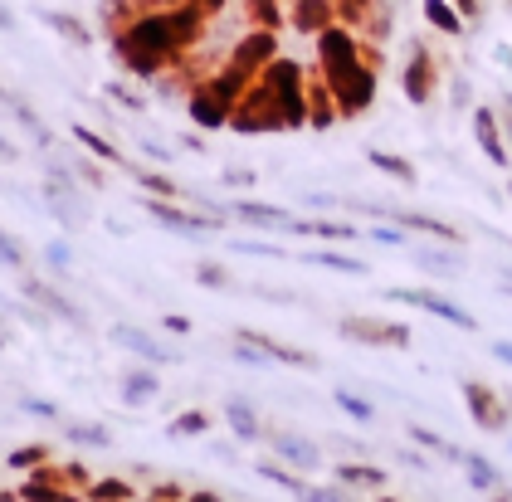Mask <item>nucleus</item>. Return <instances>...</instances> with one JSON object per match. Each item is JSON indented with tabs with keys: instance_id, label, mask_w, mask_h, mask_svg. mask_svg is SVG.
Segmentation results:
<instances>
[{
	"instance_id": "obj_19",
	"label": "nucleus",
	"mask_w": 512,
	"mask_h": 502,
	"mask_svg": "<svg viewBox=\"0 0 512 502\" xmlns=\"http://www.w3.org/2000/svg\"><path fill=\"white\" fill-rule=\"evenodd\" d=\"M0 103L10 108V117H15V122L30 132V137H35V147H40V152H54V132H49V122H44V117L35 113L25 98H15V93H5V88H0Z\"/></svg>"
},
{
	"instance_id": "obj_51",
	"label": "nucleus",
	"mask_w": 512,
	"mask_h": 502,
	"mask_svg": "<svg viewBox=\"0 0 512 502\" xmlns=\"http://www.w3.org/2000/svg\"><path fill=\"white\" fill-rule=\"evenodd\" d=\"M142 152L152 156V161H171V156H176L171 147H161V142H142Z\"/></svg>"
},
{
	"instance_id": "obj_58",
	"label": "nucleus",
	"mask_w": 512,
	"mask_h": 502,
	"mask_svg": "<svg viewBox=\"0 0 512 502\" xmlns=\"http://www.w3.org/2000/svg\"><path fill=\"white\" fill-rule=\"evenodd\" d=\"M137 502H161V498H137Z\"/></svg>"
},
{
	"instance_id": "obj_35",
	"label": "nucleus",
	"mask_w": 512,
	"mask_h": 502,
	"mask_svg": "<svg viewBox=\"0 0 512 502\" xmlns=\"http://www.w3.org/2000/svg\"><path fill=\"white\" fill-rule=\"evenodd\" d=\"M473 127H478V147L493 156V161H503V142H498V122H493V113L488 108H478V117H473Z\"/></svg>"
},
{
	"instance_id": "obj_8",
	"label": "nucleus",
	"mask_w": 512,
	"mask_h": 502,
	"mask_svg": "<svg viewBox=\"0 0 512 502\" xmlns=\"http://www.w3.org/2000/svg\"><path fill=\"white\" fill-rule=\"evenodd\" d=\"M171 5H181V0H98V35L113 39L118 30L137 25L142 15H152V10H171Z\"/></svg>"
},
{
	"instance_id": "obj_49",
	"label": "nucleus",
	"mask_w": 512,
	"mask_h": 502,
	"mask_svg": "<svg viewBox=\"0 0 512 502\" xmlns=\"http://www.w3.org/2000/svg\"><path fill=\"white\" fill-rule=\"evenodd\" d=\"M205 20H215V15H225V0H191Z\"/></svg>"
},
{
	"instance_id": "obj_22",
	"label": "nucleus",
	"mask_w": 512,
	"mask_h": 502,
	"mask_svg": "<svg viewBox=\"0 0 512 502\" xmlns=\"http://www.w3.org/2000/svg\"><path fill=\"white\" fill-rule=\"evenodd\" d=\"M132 181L147 200H181V181H171L166 171H147V166H132Z\"/></svg>"
},
{
	"instance_id": "obj_23",
	"label": "nucleus",
	"mask_w": 512,
	"mask_h": 502,
	"mask_svg": "<svg viewBox=\"0 0 512 502\" xmlns=\"http://www.w3.org/2000/svg\"><path fill=\"white\" fill-rule=\"evenodd\" d=\"M449 459L464 464V473H469V483L478 488V493H493V488H498V468L488 464V459H478V454H469V449H454Z\"/></svg>"
},
{
	"instance_id": "obj_17",
	"label": "nucleus",
	"mask_w": 512,
	"mask_h": 502,
	"mask_svg": "<svg viewBox=\"0 0 512 502\" xmlns=\"http://www.w3.org/2000/svg\"><path fill=\"white\" fill-rule=\"evenodd\" d=\"M288 20H293V30H303V35H322V30L337 25V10H332V0H293Z\"/></svg>"
},
{
	"instance_id": "obj_45",
	"label": "nucleus",
	"mask_w": 512,
	"mask_h": 502,
	"mask_svg": "<svg viewBox=\"0 0 512 502\" xmlns=\"http://www.w3.org/2000/svg\"><path fill=\"white\" fill-rule=\"evenodd\" d=\"M298 502H356V498L347 493V483H342V488H303Z\"/></svg>"
},
{
	"instance_id": "obj_48",
	"label": "nucleus",
	"mask_w": 512,
	"mask_h": 502,
	"mask_svg": "<svg viewBox=\"0 0 512 502\" xmlns=\"http://www.w3.org/2000/svg\"><path fill=\"white\" fill-rule=\"evenodd\" d=\"M161 332H171V337H191V317H186V312H166V317H161Z\"/></svg>"
},
{
	"instance_id": "obj_15",
	"label": "nucleus",
	"mask_w": 512,
	"mask_h": 502,
	"mask_svg": "<svg viewBox=\"0 0 512 502\" xmlns=\"http://www.w3.org/2000/svg\"><path fill=\"white\" fill-rule=\"evenodd\" d=\"M220 420L235 429L239 444H259V439H264V420H259L254 400H244V395H230V400L220 405Z\"/></svg>"
},
{
	"instance_id": "obj_4",
	"label": "nucleus",
	"mask_w": 512,
	"mask_h": 502,
	"mask_svg": "<svg viewBox=\"0 0 512 502\" xmlns=\"http://www.w3.org/2000/svg\"><path fill=\"white\" fill-rule=\"evenodd\" d=\"M142 210L157 220L161 230L186 234V239H210V234L225 230V215H210V210H186L181 200H147V195H142Z\"/></svg>"
},
{
	"instance_id": "obj_29",
	"label": "nucleus",
	"mask_w": 512,
	"mask_h": 502,
	"mask_svg": "<svg viewBox=\"0 0 512 502\" xmlns=\"http://www.w3.org/2000/svg\"><path fill=\"white\" fill-rule=\"evenodd\" d=\"M64 439L79 444V449H108L113 444V429L108 425H79V420H64Z\"/></svg>"
},
{
	"instance_id": "obj_7",
	"label": "nucleus",
	"mask_w": 512,
	"mask_h": 502,
	"mask_svg": "<svg viewBox=\"0 0 512 502\" xmlns=\"http://www.w3.org/2000/svg\"><path fill=\"white\" fill-rule=\"evenodd\" d=\"M108 337H113L122 351H132L137 361H147V366H176V361H181V351L176 347H166L161 337H152L147 327H132V322H118Z\"/></svg>"
},
{
	"instance_id": "obj_14",
	"label": "nucleus",
	"mask_w": 512,
	"mask_h": 502,
	"mask_svg": "<svg viewBox=\"0 0 512 502\" xmlns=\"http://www.w3.org/2000/svg\"><path fill=\"white\" fill-rule=\"evenodd\" d=\"M464 400H469V415L478 429H503L508 425V410H503V400L493 395V386H483V381H464Z\"/></svg>"
},
{
	"instance_id": "obj_54",
	"label": "nucleus",
	"mask_w": 512,
	"mask_h": 502,
	"mask_svg": "<svg viewBox=\"0 0 512 502\" xmlns=\"http://www.w3.org/2000/svg\"><path fill=\"white\" fill-rule=\"evenodd\" d=\"M0 30H5V35L15 30V10H10V5H0Z\"/></svg>"
},
{
	"instance_id": "obj_39",
	"label": "nucleus",
	"mask_w": 512,
	"mask_h": 502,
	"mask_svg": "<svg viewBox=\"0 0 512 502\" xmlns=\"http://www.w3.org/2000/svg\"><path fill=\"white\" fill-rule=\"evenodd\" d=\"M366 161H371L376 171L395 176V181H415V166H410V161H400V156H391V152H366Z\"/></svg>"
},
{
	"instance_id": "obj_36",
	"label": "nucleus",
	"mask_w": 512,
	"mask_h": 502,
	"mask_svg": "<svg viewBox=\"0 0 512 502\" xmlns=\"http://www.w3.org/2000/svg\"><path fill=\"white\" fill-rule=\"evenodd\" d=\"M308 264H322V269H337V273H366V264L361 259H347V254H337V249H313V254H303Z\"/></svg>"
},
{
	"instance_id": "obj_21",
	"label": "nucleus",
	"mask_w": 512,
	"mask_h": 502,
	"mask_svg": "<svg viewBox=\"0 0 512 502\" xmlns=\"http://www.w3.org/2000/svg\"><path fill=\"white\" fill-rule=\"evenodd\" d=\"M430 88H434V64H430V54L415 44V49H410V69H405V93H410L415 103H425Z\"/></svg>"
},
{
	"instance_id": "obj_5",
	"label": "nucleus",
	"mask_w": 512,
	"mask_h": 502,
	"mask_svg": "<svg viewBox=\"0 0 512 502\" xmlns=\"http://www.w3.org/2000/svg\"><path fill=\"white\" fill-rule=\"evenodd\" d=\"M230 127L244 132V137H254V132H283V117H278V103H274V93H269V83H264V74L239 93Z\"/></svg>"
},
{
	"instance_id": "obj_50",
	"label": "nucleus",
	"mask_w": 512,
	"mask_h": 502,
	"mask_svg": "<svg viewBox=\"0 0 512 502\" xmlns=\"http://www.w3.org/2000/svg\"><path fill=\"white\" fill-rule=\"evenodd\" d=\"M20 147H15V142H5V137H0V166H15V161H20Z\"/></svg>"
},
{
	"instance_id": "obj_37",
	"label": "nucleus",
	"mask_w": 512,
	"mask_h": 502,
	"mask_svg": "<svg viewBox=\"0 0 512 502\" xmlns=\"http://www.w3.org/2000/svg\"><path fill=\"white\" fill-rule=\"evenodd\" d=\"M425 20H430L434 30H444V35H459L464 25H459V10H449V0H425Z\"/></svg>"
},
{
	"instance_id": "obj_20",
	"label": "nucleus",
	"mask_w": 512,
	"mask_h": 502,
	"mask_svg": "<svg viewBox=\"0 0 512 502\" xmlns=\"http://www.w3.org/2000/svg\"><path fill=\"white\" fill-rule=\"evenodd\" d=\"M40 20L54 30L59 39H69L74 49H93L98 44V30H88L79 15H69V10H40Z\"/></svg>"
},
{
	"instance_id": "obj_2",
	"label": "nucleus",
	"mask_w": 512,
	"mask_h": 502,
	"mask_svg": "<svg viewBox=\"0 0 512 502\" xmlns=\"http://www.w3.org/2000/svg\"><path fill=\"white\" fill-rule=\"evenodd\" d=\"M40 200H44V210H49V215H54V220L64 225V234L88 230V220H93V200H88V186H83L79 176H74L69 156L59 161L54 152H44Z\"/></svg>"
},
{
	"instance_id": "obj_1",
	"label": "nucleus",
	"mask_w": 512,
	"mask_h": 502,
	"mask_svg": "<svg viewBox=\"0 0 512 502\" xmlns=\"http://www.w3.org/2000/svg\"><path fill=\"white\" fill-rule=\"evenodd\" d=\"M210 35V20L200 15L191 0L171 5V10H152L142 15L137 25H127L118 35L108 39V54L127 78L137 83H152L157 74H166L181 54L200 49V39Z\"/></svg>"
},
{
	"instance_id": "obj_13",
	"label": "nucleus",
	"mask_w": 512,
	"mask_h": 502,
	"mask_svg": "<svg viewBox=\"0 0 512 502\" xmlns=\"http://www.w3.org/2000/svg\"><path fill=\"white\" fill-rule=\"evenodd\" d=\"M69 137H74L88 156H98L103 166H113V171H132V156L122 152L108 132H98V127H88V122H74V127H69Z\"/></svg>"
},
{
	"instance_id": "obj_44",
	"label": "nucleus",
	"mask_w": 512,
	"mask_h": 502,
	"mask_svg": "<svg viewBox=\"0 0 512 502\" xmlns=\"http://www.w3.org/2000/svg\"><path fill=\"white\" fill-rule=\"evenodd\" d=\"M415 264L430 273H459V259H444V254H434V249H415Z\"/></svg>"
},
{
	"instance_id": "obj_47",
	"label": "nucleus",
	"mask_w": 512,
	"mask_h": 502,
	"mask_svg": "<svg viewBox=\"0 0 512 502\" xmlns=\"http://www.w3.org/2000/svg\"><path fill=\"white\" fill-rule=\"evenodd\" d=\"M147 498H161V502H186V488H181V483H171V478H161V483H152V488H147Z\"/></svg>"
},
{
	"instance_id": "obj_28",
	"label": "nucleus",
	"mask_w": 512,
	"mask_h": 502,
	"mask_svg": "<svg viewBox=\"0 0 512 502\" xmlns=\"http://www.w3.org/2000/svg\"><path fill=\"white\" fill-rule=\"evenodd\" d=\"M83 498L88 502H137V488H132L127 478H113V473H108V478H93Z\"/></svg>"
},
{
	"instance_id": "obj_11",
	"label": "nucleus",
	"mask_w": 512,
	"mask_h": 502,
	"mask_svg": "<svg viewBox=\"0 0 512 502\" xmlns=\"http://www.w3.org/2000/svg\"><path fill=\"white\" fill-rule=\"evenodd\" d=\"M230 113H235V103H225V98H220L215 88H205V83L186 98V117L196 122L200 132H220V127H230Z\"/></svg>"
},
{
	"instance_id": "obj_34",
	"label": "nucleus",
	"mask_w": 512,
	"mask_h": 502,
	"mask_svg": "<svg viewBox=\"0 0 512 502\" xmlns=\"http://www.w3.org/2000/svg\"><path fill=\"white\" fill-rule=\"evenodd\" d=\"M244 20L254 30H278L283 25V10H278V0H244Z\"/></svg>"
},
{
	"instance_id": "obj_43",
	"label": "nucleus",
	"mask_w": 512,
	"mask_h": 502,
	"mask_svg": "<svg viewBox=\"0 0 512 502\" xmlns=\"http://www.w3.org/2000/svg\"><path fill=\"white\" fill-rule=\"evenodd\" d=\"M20 410H25V415H35V420H64V410H59L54 400H40V395H25V400H20Z\"/></svg>"
},
{
	"instance_id": "obj_41",
	"label": "nucleus",
	"mask_w": 512,
	"mask_h": 502,
	"mask_svg": "<svg viewBox=\"0 0 512 502\" xmlns=\"http://www.w3.org/2000/svg\"><path fill=\"white\" fill-rule=\"evenodd\" d=\"M259 478H269V483L288 488V493H303V488H308V483H303L298 473H288V468H278V464H259Z\"/></svg>"
},
{
	"instance_id": "obj_31",
	"label": "nucleus",
	"mask_w": 512,
	"mask_h": 502,
	"mask_svg": "<svg viewBox=\"0 0 512 502\" xmlns=\"http://www.w3.org/2000/svg\"><path fill=\"white\" fill-rule=\"evenodd\" d=\"M69 166H74V176H79L83 186H88V191H103V186H108V171H113V166H103V161H98V156H69Z\"/></svg>"
},
{
	"instance_id": "obj_38",
	"label": "nucleus",
	"mask_w": 512,
	"mask_h": 502,
	"mask_svg": "<svg viewBox=\"0 0 512 502\" xmlns=\"http://www.w3.org/2000/svg\"><path fill=\"white\" fill-rule=\"evenodd\" d=\"M44 264H49V273H69L74 269V244L69 239H49L44 244Z\"/></svg>"
},
{
	"instance_id": "obj_42",
	"label": "nucleus",
	"mask_w": 512,
	"mask_h": 502,
	"mask_svg": "<svg viewBox=\"0 0 512 502\" xmlns=\"http://www.w3.org/2000/svg\"><path fill=\"white\" fill-rule=\"evenodd\" d=\"M196 283H200V288H225V283H230V273H225V264H215V259H200V264H196Z\"/></svg>"
},
{
	"instance_id": "obj_30",
	"label": "nucleus",
	"mask_w": 512,
	"mask_h": 502,
	"mask_svg": "<svg viewBox=\"0 0 512 502\" xmlns=\"http://www.w3.org/2000/svg\"><path fill=\"white\" fill-rule=\"evenodd\" d=\"M337 483H347V488H386V468H376V464H337Z\"/></svg>"
},
{
	"instance_id": "obj_57",
	"label": "nucleus",
	"mask_w": 512,
	"mask_h": 502,
	"mask_svg": "<svg viewBox=\"0 0 512 502\" xmlns=\"http://www.w3.org/2000/svg\"><path fill=\"white\" fill-rule=\"evenodd\" d=\"M376 502H400V498H391V493H381V498H376Z\"/></svg>"
},
{
	"instance_id": "obj_3",
	"label": "nucleus",
	"mask_w": 512,
	"mask_h": 502,
	"mask_svg": "<svg viewBox=\"0 0 512 502\" xmlns=\"http://www.w3.org/2000/svg\"><path fill=\"white\" fill-rule=\"evenodd\" d=\"M264 83H269V93H274V103H278L283 132L308 127V74H303V64L278 54L274 64L264 69Z\"/></svg>"
},
{
	"instance_id": "obj_24",
	"label": "nucleus",
	"mask_w": 512,
	"mask_h": 502,
	"mask_svg": "<svg viewBox=\"0 0 512 502\" xmlns=\"http://www.w3.org/2000/svg\"><path fill=\"white\" fill-rule=\"evenodd\" d=\"M54 459V444H44V439H30V444H20V449H10L5 454V468H15V473H35L40 464Z\"/></svg>"
},
{
	"instance_id": "obj_55",
	"label": "nucleus",
	"mask_w": 512,
	"mask_h": 502,
	"mask_svg": "<svg viewBox=\"0 0 512 502\" xmlns=\"http://www.w3.org/2000/svg\"><path fill=\"white\" fill-rule=\"evenodd\" d=\"M493 356H498V361H508V366H512V342H498V347H493Z\"/></svg>"
},
{
	"instance_id": "obj_10",
	"label": "nucleus",
	"mask_w": 512,
	"mask_h": 502,
	"mask_svg": "<svg viewBox=\"0 0 512 502\" xmlns=\"http://www.w3.org/2000/svg\"><path fill=\"white\" fill-rule=\"evenodd\" d=\"M386 298H395V303H410V308H425L434 312L439 322H454V327H464V332H473L478 322H473V312H464L459 303H449V298H439V293H425V288H391Z\"/></svg>"
},
{
	"instance_id": "obj_40",
	"label": "nucleus",
	"mask_w": 512,
	"mask_h": 502,
	"mask_svg": "<svg viewBox=\"0 0 512 502\" xmlns=\"http://www.w3.org/2000/svg\"><path fill=\"white\" fill-rule=\"evenodd\" d=\"M220 186L249 191V186H259V171H254V166H225V171H220Z\"/></svg>"
},
{
	"instance_id": "obj_12",
	"label": "nucleus",
	"mask_w": 512,
	"mask_h": 502,
	"mask_svg": "<svg viewBox=\"0 0 512 502\" xmlns=\"http://www.w3.org/2000/svg\"><path fill=\"white\" fill-rule=\"evenodd\" d=\"M161 366H147V361H137L132 371H122L118 376V395H122V405L127 410H142V405H152L161 395V376H157Z\"/></svg>"
},
{
	"instance_id": "obj_33",
	"label": "nucleus",
	"mask_w": 512,
	"mask_h": 502,
	"mask_svg": "<svg viewBox=\"0 0 512 502\" xmlns=\"http://www.w3.org/2000/svg\"><path fill=\"white\" fill-rule=\"evenodd\" d=\"M332 400H337V410H347L356 425H371L376 420V405L366 400V395H356V390H347V386H337L332 390Z\"/></svg>"
},
{
	"instance_id": "obj_26",
	"label": "nucleus",
	"mask_w": 512,
	"mask_h": 502,
	"mask_svg": "<svg viewBox=\"0 0 512 502\" xmlns=\"http://www.w3.org/2000/svg\"><path fill=\"white\" fill-rule=\"evenodd\" d=\"M20 502H88L74 488H59V483H40V478H25L20 483Z\"/></svg>"
},
{
	"instance_id": "obj_25",
	"label": "nucleus",
	"mask_w": 512,
	"mask_h": 502,
	"mask_svg": "<svg viewBox=\"0 0 512 502\" xmlns=\"http://www.w3.org/2000/svg\"><path fill=\"white\" fill-rule=\"evenodd\" d=\"M103 93L118 103V108H127V113H147V93H142V83L137 78H113V83H103Z\"/></svg>"
},
{
	"instance_id": "obj_27",
	"label": "nucleus",
	"mask_w": 512,
	"mask_h": 502,
	"mask_svg": "<svg viewBox=\"0 0 512 502\" xmlns=\"http://www.w3.org/2000/svg\"><path fill=\"white\" fill-rule=\"evenodd\" d=\"M210 425H215L210 410H181V415L166 425V439H200V434H210Z\"/></svg>"
},
{
	"instance_id": "obj_52",
	"label": "nucleus",
	"mask_w": 512,
	"mask_h": 502,
	"mask_svg": "<svg viewBox=\"0 0 512 502\" xmlns=\"http://www.w3.org/2000/svg\"><path fill=\"white\" fill-rule=\"evenodd\" d=\"M186 502H225V493H215V488H196V493H186Z\"/></svg>"
},
{
	"instance_id": "obj_6",
	"label": "nucleus",
	"mask_w": 512,
	"mask_h": 502,
	"mask_svg": "<svg viewBox=\"0 0 512 502\" xmlns=\"http://www.w3.org/2000/svg\"><path fill=\"white\" fill-rule=\"evenodd\" d=\"M20 298L30 303V308L49 312V317H59V322H69V327H88V312L74 303V298H64V288H54L49 278L40 273H20Z\"/></svg>"
},
{
	"instance_id": "obj_53",
	"label": "nucleus",
	"mask_w": 512,
	"mask_h": 502,
	"mask_svg": "<svg viewBox=\"0 0 512 502\" xmlns=\"http://www.w3.org/2000/svg\"><path fill=\"white\" fill-rule=\"evenodd\" d=\"M371 239H376V244H400L405 234H400V230H371Z\"/></svg>"
},
{
	"instance_id": "obj_56",
	"label": "nucleus",
	"mask_w": 512,
	"mask_h": 502,
	"mask_svg": "<svg viewBox=\"0 0 512 502\" xmlns=\"http://www.w3.org/2000/svg\"><path fill=\"white\" fill-rule=\"evenodd\" d=\"M0 502H20V488H0Z\"/></svg>"
},
{
	"instance_id": "obj_16",
	"label": "nucleus",
	"mask_w": 512,
	"mask_h": 502,
	"mask_svg": "<svg viewBox=\"0 0 512 502\" xmlns=\"http://www.w3.org/2000/svg\"><path fill=\"white\" fill-rule=\"evenodd\" d=\"M274 454L283 459V464H293L298 473H313V468L322 464V454H317L313 439H303V434H288V429H278V434H274Z\"/></svg>"
},
{
	"instance_id": "obj_9",
	"label": "nucleus",
	"mask_w": 512,
	"mask_h": 502,
	"mask_svg": "<svg viewBox=\"0 0 512 502\" xmlns=\"http://www.w3.org/2000/svg\"><path fill=\"white\" fill-rule=\"evenodd\" d=\"M337 332L352 337V342H361V347H410V327H400V322H376V317H342Z\"/></svg>"
},
{
	"instance_id": "obj_46",
	"label": "nucleus",
	"mask_w": 512,
	"mask_h": 502,
	"mask_svg": "<svg viewBox=\"0 0 512 502\" xmlns=\"http://www.w3.org/2000/svg\"><path fill=\"white\" fill-rule=\"evenodd\" d=\"M410 439L415 444H425V449H439V454H454V444H444L434 429H425V425H410Z\"/></svg>"
},
{
	"instance_id": "obj_18",
	"label": "nucleus",
	"mask_w": 512,
	"mask_h": 502,
	"mask_svg": "<svg viewBox=\"0 0 512 502\" xmlns=\"http://www.w3.org/2000/svg\"><path fill=\"white\" fill-rule=\"evenodd\" d=\"M225 210H230V215H239L244 225H254V230H283V225L293 220L283 205H264V200H230Z\"/></svg>"
},
{
	"instance_id": "obj_32",
	"label": "nucleus",
	"mask_w": 512,
	"mask_h": 502,
	"mask_svg": "<svg viewBox=\"0 0 512 502\" xmlns=\"http://www.w3.org/2000/svg\"><path fill=\"white\" fill-rule=\"evenodd\" d=\"M0 269L30 273V249H25V239H15L10 230H0Z\"/></svg>"
}]
</instances>
